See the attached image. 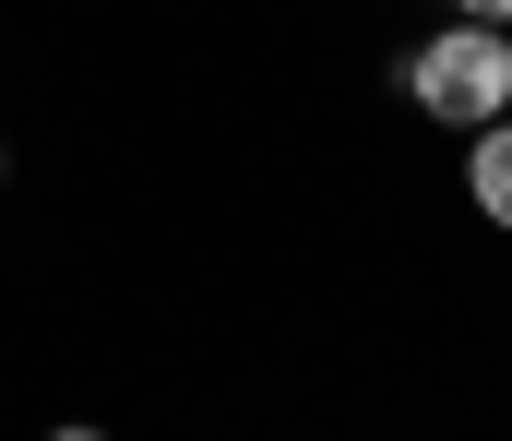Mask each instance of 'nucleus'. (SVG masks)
I'll use <instances>...</instances> for the list:
<instances>
[{"label":"nucleus","instance_id":"f03ea898","mask_svg":"<svg viewBox=\"0 0 512 441\" xmlns=\"http://www.w3.org/2000/svg\"><path fill=\"white\" fill-rule=\"evenodd\" d=\"M465 191H477V215H489V227H512V108L477 132V155H465Z\"/></svg>","mask_w":512,"mask_h":441},{"label":"nucleus","instance_id":"f257e3e1","mask_svg":"<svg viewBox=\"0 0 512 441\" xmlns=\"http://www.w3.org/2000/svg\"><path fill=\"white\" fill-rule=\"evenodd\" d=\"M405 96L429 108V120H453V132H489L512 108V24H441V36H417V60H405Z\"/></svg>","mask_w":512,"mask_h":441},{"label":"nucleus","instance_id":"39448f33","mask_svg":"<svg viewBox=\"0 0 512 441\" xmlns=\"http://www.w3.org/2000/svg\"><path fill=\"white\" fill-rule=\"evenodd\" d=\"M0 179H12V155H0Z\"/></svg>","mask_w":512,"mask_h":441},{"label":"nucleus","instance_id":"7ed1b4c3","mask_svg":"<svg viewBox=\"0 0 512 441\" xmlns=\"http://www.w3.org/2000/svg\"><path fill=\"white\" fill-rule=\"evenodd\" d=\"M453 12H465V24H512V0H453Z\"/></svg>","mask_w":512,"mask_h":441},{"label":"nucleus","instance_id":"20e7f679","mask_svg":"<svg viewBox=\"0 0 512 441\" xmlns=\"http://www.w3.org/2000/svg\"><path fill=\"white\" fill-rule=\"evenodd\" d=\"M48 441H108V430H84V418H72V430H48Z\"/></svg>","mask_w":512,"mask_h":441}]
</instances>
